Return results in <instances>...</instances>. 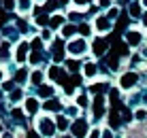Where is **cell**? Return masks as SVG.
<instances>
[{
    "label": "cell",
    "instance_id": "6da1fadb",
    "mask_svg": "<svg viewBox=\"0 0 147 138\" xmlns=\"http://www.w3.org/2000/svg\"><path fill=\"white\" fill-rule=\"evenodd\" d=\"M88 134H90L88 119H83V117H77V119L73 121V125H70V136H73V138H85Z\"/></svg>",
    "mask_w": 147,
    "mask_h": 138
},
{
    "label": "cell",
    "instance_id": "7a4b0ae2",
    "mask_svg": "<svg viewBox=\"0 0 147 138\" xmlns=\"http://www.w3.org/2000/svg\"><path fill=\"white\" fill-rule=\"evenodd\" d=\"M66 51H68V55H73V58H81V55L88 51V43H85V38H75V40H70L66 45Z\"/></svg>",
    "mask_w": 147,
    "mask_h": 138
},
{
    "label": "cell",
    "instance_id": "3957f363",
    "mask_svg": "<svg viewBox=\"0 0 147 138\" xmlns=\"http://www.w3.org/2000/svg\"><path fill=\"white\" fill-rule=\"evenodd\" d=\"M38 132H40V136H47V138L55 136V132H58L55 121H51L49 117H40L38 119Z\"/></svg>",
    "mask_w": 147,
    "mask_h": 138
},
{
    "label": "cell",
    "instance_id": "277c9868",
    "mask_svg": "<svg viewBox=\"0 0 147 138\" xmlns=\"http://www.w3.org/2000/svg\"><path fill=\"white\" fill-rule=\"evenodd\" d=\"M105 113H107V100H105L102 94H96V98H94V119L96 121L102 119Z\"/></svg>",
    "mask_w": 147,
    "mask_h": 138
},
{
    "label": "cell",
    "instance_id": "5b68a950",
    "mask_svg": "<svg viewBox=\"0 0 147 138\" xmlns=\"http://www.w3.org/2000/svg\"><path fill=\"white\" fill-rule=\"evenodd\" d=\"M119 85L121 89H132L134 85H139V74L136 72H124L119 79Z\"/></svg>",
    "mask_w": 147,
    "mask_h": 138
},
{
    "label": "cell",
    "instance_id": "8992f818",
    "mask_svg": "<svg viewBox=\"0 0 147 138\" xmlns=\"http://www.w3.org/2000/svg\"><path fill=\"white\" fill-rule=\"evenodd\" d=\"M94 25H96V30H98V32H111V28H113V21H111L107 15H100V17H96Z\"/></svg>",
    "mask_w": 147,
    "mask_h": 138
},
{
    "label": "cell",
    "instance_id": "52a82bcc",
    "mask_svg": "<svg viewBox=\"0 0 147 138\" xmlns=\"http://www.w3.org/2000/svg\"><path fill=\"white\" fill-rule=\"evenodd\" d=\"M124 38H126V43H128L130 47H136V45H141V40H143V34H141L139 30H126Z\"/></svg>",
    "mask_w": 147,
    "mask_h": 138
},
{
    "label": "cell",
    "instance_id": "ba28073f",
    "mask_svg": "<svg viewBox=\"0 0 147 138\" xmlns=\"http://www.w3.org/2000/svg\"><path fill=\"white\" fill-rule=\"evenodd\" d=\"M28 51H30V45H28V43H19L17 51H15V60H17V64H24V62H26Z\"/></svg>",
    "mask_w": 147,
    "mask_h": 138
},
{
    "label": "cell",
    "instance_id": "9c48e42d",
    "mask_svg": "<svg viewBox=\"0 0 147 138\" xmlns=\"http://www.w3.org/2000/svg\"><path fill=\"white\" fill-rule=\"evenodd\" d=\"M92 49H94L96 55H105V53H107V49H109V40L107 38H96Z\"/></svg>",
    "mask_w": 147,
    "mask_h": 138
},
{
    "label": "cell",
    "instance_id": "30bf717a",
    "mask_svg": "<svg viewBox=\"0 0 147 138\" xmlns=\"http://www.w3.org/2000/svg\"><path fill=\"white\" fill-rule=\"evenodd\" d=\"M64 51H66V49H64V43H62V40H53V60H55V62H62V60H64Z\"/></svg>",
    "mask_w": 147,
    "mask_h": 138
},
{
    "label": "cell",
    "instance_id": "8fae6325",
    "mask_svg": "<svg viewBox=\"0 0 147 138\" xmlns=\"http://www.w3.org/2000/svg\"><path fill=\"white\" fill-rule=\"evenodd\" d=\"M24 109H26V113H28V115H36V113H38V109H40L38 98H28V100H26V104H24Z\"/></svg>",
    "mask_w": 147,
    "mask_h": 138
},
{
    "label": "cell",
    "instance_id": "7c38bea8",
    "mask_svg": "<svg viewBox=\"0 0 147 138\" xmlns=\"http://www.w3.org/2000/svg\"><path fill=\"white\" fill-rule=\"evenodd\" d=\"M83 68V76H88V79H94L96 74H98V66H96L94 62H85V66H81Z\"/></svg>",
    "mask_w": 147,
    "mask_h": 138
},
{
    "label": "cell",
    "instance_id": "4fadbf2b",
    "mask_svg": "<svg viewBox=\"0 0 147 138\" xmlns=\"http://www.w3.org/2000/svg\"><path fill=\"white\" fill-rule=\"evenodd\" d=\"M43 109L51 111V113H58V111L62 109V104H60V100H55V98H47V102L43 104Z\"/></svg>",
    "mask_w": 147,
    "mask_h": 138
},
{
    "label": "cell",
    "instance_id": "5bb4252c",
    "mask_svg": "<svg viewBox=\"0 0 147 138\" xmlns=\"http://www.w3.org/2000/svg\"><path fill=\"white\" fill-rule=\"evenodd\" d=\"M2 34H4L9 40H17V38H19V30L13 28V25H4V28H2Z\"/></svg>",
    "mask_w": 147,
    "mask_h": 138
},
{
    "label": "cell",
    "instance_id": "9a60e30c",
    "mask_svg": "<svg viewBox=\"0 0 147 138\" xmlns=\"http://www.w3.org/2000/svg\"><path fill=\"white\" fill-rule=\"evenodd\" d=\"M141 7H143L141 2H130V7H128L130 19H139V17H143V15H141Z\"/></svg>",
    "mask_w": 147,
    "mask_h": 138
},
{
    "label": "cell",
    "instance_id": "2e32d148",
    "mask_svg": "<svg viewBox=\"0 0 147 138\" xmlns=\"http://www.w3.org/2000/svg\"><path fill=\"white\" fill-rule=\"evenodd\" d=\"M36 94L40 96V98H51L53 96V85H38Z\"/></svg>",
    "mask_w": 147,
    "mask_h": 138
},
{
    "label": "cell",
    "instance_id": "e0dca14e",
    "mask_svg": "<svg viewBox=\"0 0 147 138\" xmlns=\"http://www.w3.org/2000/svg\"><path fill=\"white\" fill-rule=\"evenodd\" d=\"M55 127H58V132H66L68 130V119L64 115H58L55 117Z\"/></svg>",
    "mask_w": 147,
    "mask_h": 138
},
{
    "label": "cell",
    "instance_id": "ac0fdd59",
    "mask_svg": "<svg viewBox=\"0 0 147 138\" xmlns=\"http://www.w3.org/2000/svg\"><path fill=\"white\" fill-rule=\"evenodd\" d=\"M77 32H79V28H75V25H70V23L62 25V36H64V38L73 36V34H77Z\"/></svg>",
    "mask_w": 147,
    "mask_h": 138
},
{
    "label": "cell",
    "instance_id": "d6986e66",
    "mask_svg": "<svg viewBox=\"0 0 147 138\" xmlns=\"http://www.w3.org/2000/svg\"><path fill=\"white\" fill-rule=\"evenodd\" d=\"M26 79H28V70L26 68H19L17 72H15V83H26Z\"/></svg>",
    "mask_w": 147,
    "mask_h": 138
},
{
    "label": "cell",
    "instance_id": "ffe728a7",
    "mask_svg": "<svg viewBox=\"0 0 147 138\" xmlns=\"http://www.w3.org/2000/svg\"><path fill=\"white\" fill-rule=\"evenodd\" d=\"M109 121H111V127H113V130H117V127L121 125V121H119V115H117V106H115V111L111 113Z\"/></svg>",
    "mask_w": 147,
    "mask_h": 138
},
{
    "label": "cell",
    "instance_id": "44dd1931",
    "mask_svg": "<svg viewBox=\"0 0 147 138\" xmlns=\"http://www.w3.org/2000/svg\"><path fill=\"white\" fill-rule=\"evenodd\" d=\"M30 81H32L34 87H38V85L43 83V72H40V70H34V72L30 74Z\"/></svg>",
    "mask_w": 147,
    "mask_h": 138
},
{
    "label": "cell",
    "instance_id": "7402d4cb",
    "mask_svg": "<svg viewBox=\"0 0 147 138\" xmlns=\"http://www.w3.org/2000/svg\"><path fill=\"white\" fill-rule=\"evenodd\" d=\"M49 25H51V30H53V28H60V25H64V15H53V17L49 19Z\"/></svg>",
    "mask_w": 147,
    "mask_h": 138
},
{
    "label": "cell",
    "instance_id": "603a6c76",
    "mask_svg": "<svg viewBox=\"0 0 147 138\" xmlns=\"http://www.w3.org/2000/svg\"><path fill=\"white\" fill-rule=\"evenodd\" d=\"M17 9L22 13H28L32 9V0H17Z\"/></svg>",
    "mask_w": 147,
    "mask_h": 138
},
{
    "label": "cell",
    "instance_id": "cb8c5ba5",
    "mask_svg": "<svg viewBox=\"0 0 147 138\" xmlns=\"http://www.w3.org/2000/svg\"><path fill=\"white\" fill-rule=\"evenodd\" d=\"M24 98V91L22 89H11V96H9V100H11V102H19V100H22Z\"/></svg>",
    "mask_w": 147,
    "mask_h": 138
},
{
    "label": "cell",
    "instance_id": "d4e9b609",
    "mask_svg": "<svg viewBox=\"0 0 147 138\" xmlns=\"http://www.w3.org/2000/svg\"><path fill=\"white\" fill-rule=\"evenodd\" d=\"M34 21H36V25H43V28H45V25H49V15L47 13H40Z\"/></svg>",
    "mask_w": 147,
    "mask_h": 138
},
{
    "label": "cell",
    "instance_id": "484cf974",
    "mask_svg": "<svg viewBox=\"0 0 147 138\" xmlns=\"http://www.w3.org/2000/svg\"><path fill=\"white\" fill-rule=\"evenodd\" d=\"M77 106H79V109H88V106H90V100H88V96H85V94H81L77 98Z\"/></svg>",
    "mask_w": 147,
    "mask_h": 138
},
{
    "label": "cell",
    "instance_id": "4316f807",
    "mask_svg": "<svg viewBox=\"0 0 147 138\" xmlns=\"http://www.w3.org/2000/svg\"><path fill=\"white\" fill-rule=\"evenodd\" d=\"M58 7H60V2L58 0H47V2H45V11H58Z\"/></svg>",
    "mask_w": 147,
    "mask_h": 138
},
{
    "label": "cell",
    "instance_id": "83f0119b",
    "mask_svg": "<svg viewBox=\"0 0 147 138\" xmlns=\"http://www.w3.org/2000/svg\"><path fill=\"white\" fill-rule=\"evenodd\" d=\"M11 58V53H9V43L0 45V60H9Z\"/></svg>",
    "mask_w": 147,
    "mask_h": 138
},
{
    "label": "cell",
    "instance_id": "f1b7e54d",
    "mask_svg": "<svg viewBox=\"0 0 147 138\" xmlns=\"http://www.w3.org/2000/svg\"><path fill=\"white\" fill-rule=\"evenodd\" d=\"M2 7L4 11H13V9H17V0H2Z\"/></svg>",
    "mask_w": 147,
    "mask_h": 138
},
{
    "label": "cell",
    "instance_id": "f546056e",
    "mask_svg": "<svg viewBox=\"0 0 147 138\" xmlns=\"http://www.w3.org/2000/svg\"><path fill=\"white\" fill-rule=\"evenodd\" d=\"M117 15H119V9L117 7H111V9H107V17L113 21V19H117Z\"/></svg>",
    "mask_w": 147,
    "mask_h": 138
},
{
    "label": "cell",
    "instance_id": "4dcf8cb0",
    "mask_svg": "<svg viewBox=\"0 0 147 138\" xmlns=\"http://www.w3.org/2000/svg\"><path fill=\"white\" fill-rule=\"evenodd\" d=\"M30 47H32V51H43V38H34Z\"/></svg>",
    "mask_w": 147,
    "mask_h": 138
},
{
    "label": "cell",
    "instance_id": "1f68e13d",
    "mask_svg": "<svg viewBox=\"0 0 147 138\" xmlns=\"http://www.w3.org/2000/svg\"><path fill=\"white\" fill-rule=\"evenodd\" d=\"M83 17H85V15H81V13H70V15H68V19H70L73 23H79V21H83Z\"/></svg>",
    "mask_w": 147,
    "mask_h": 138
},
{
    "label": "cell",
    "instance_id": "d6a6232c",
    "mask_svg": "<svg viewBox=\"0 0 147 138\" xmlns=\"http://www.w3.org/2000/svg\"><path fill=\"white\" fill-rule=\"evenodd\" d=\"M90 32H92V25H88V23H81V25H79V34L90 36Z\"/></svg>",
    "mask_w": 147,
    "mask_h": 138
},
{
    "label": "cell",
    "instance_id": "836d02e7",
    "mask_svg": "<svg viewBox=\"0 0 147 138\" xmlns=\"http://www.w3.org/2000/svg\"><path fill=\"white\" fill-rule=\"evenodd\" d=\"M77 68H79V64L75 62V60H66V70H70V72H75Z\"/></svg>",
    "mask_w": 147,
    "mask_h": 138
},
{
    "label": "cell",
    "instance_id": "e575fe53",
    "mask_svg": "<svg viewBox=\"0 0 147 138\" xmlns=\"http://www.w3.org/2000/svg\"><path fill=\"white\" fill-rule=\"evenodd\" d=\"M17 28L22 30V34H28L30 32V28H28V23H24L22 19H17Z\"/></svg>",
    "mask_w": 147,
    "mask_h": 138
},
{
    "label": "cell",
    "instance_id": "d590c367",
    "mask_svg": "<svg viewBox=\"0 0 147 138\" xmlns=\"http://www.w3.org/2000/svg\"><path fill=\"white\" fill-rule=\"evenodd\" d=\"M111 2H113V0H98V7L102 9V11H107V9H111Z\"/></svg>",
    "mask_w": 147,
    "mask_h": 138
},
{
    "label": "cell",
    "instance_id": "8d00e7d4",
    "mask_svg": "<svg viewBox=\"0 0 147 138\" xmlns=\"http://www.w3.org/2000/svg\"><path fill=\"white\" fill-rule=\"evenodd\" d=\"M145 117H147V113H145L143 109H139V111H136V113H134V119H136V121H143Z\"/></svg>",
    "mask_w": 147,
    "mask_h": 138
},
{
    "label": "cell",
    "instance_id": "74e56055",
    "mask_svg": "<svg viewBox=\"0 0 147 138\" xmlns=\"http://www.w3.org/2000/svg\"><path fill=\"white\" fill-rule=\"evenodd\" d=\"M40 38H43V40H49V38H51V30H47V28H45L43 32H40Z\"/></svg>",
    "mask_w": 147,
    "mask_h": 138
},
{
    "label": "cell",
    "instance_id": "f35d334b",
    "mask_svg": "<svg viewBox=\"0 0 147 138\" xmlns=\"http://www.w3.org/2000/svg\"><path fill=\"white\" fill-rule=\"evenodd\" d=\"M77 109H79V106H68V109H66V115L75 117V115H77Z\"/></svg>",
    "mask_w": 147,
    "mask_h": 138
},
{
    "label": "cell",
    "instance_id": "ab89813d",
    "mask_svg": "<svg viewBox=\"0 0 147 138\" xmlns=\"http://www.w3.org/2000/svg\"><path fill=\"white\" fill-rule=\"evenodd\" d=\"M2 87L7 91H11V89H15V83H13V81H7V83H2Z\"/></svg>",
    "mask_w": 147,
    "mask_h": 138
},
{
    "label": "cell",
    "instance_id": "60d3db41",
    "mask_svg": "<svg viewBox=\"0 0 147 138\" xmlns=\"http://www.w3.org/2000/svg\"><path fill=\"white\" fill-rule=\"evenodd\" d=\"M100 138H113V130H105V132H100Z\"/></svg>",
    "mask_w": 147,
    "mask_h": 138
},
{
    "label": "cell",
    "instance_id": "b9f144b4",
    "mask_svg": "<svg viewBox=\"0 0 147 138\" xmlns=\"http://www.w3.org/2000/svg\"><path fill=\"white\" fill-rule=\"evenodd\" d=\"M88 138H100V132H98V130H92V132L88 134Z\"/></svg>",
    "mask_w": 147,
    "mask_h": 138
},
{
    "label": "cell",
    "instance_id": "7bdbcfd3",
    "mask_svg": "<svg viewBox=\"0 0 147 138\" xmlns=\"http://www.w3.org/2000/svg\"><path fill=\"white\" fill-rule=\"evenodd\" d=\"M75 2H77V4H79V7H88V4H90V2H92V0H75Z\"/></svg>",
    "mask_w": 147,
    "mask_h": 138
},
{
    "label": "cell",
    "instance_id": "ee69618b",
    "mask_svg": "<svg viewBox=\"0 0 147 138\" xmlns=\"http://www.w3.org/2000/svg\"><path fill=\"white\" fill-rule=\"evenodd\" d=\"M28 138H40V132H36V130H34V132H30Z\"/></svg>",
    "mask_w": 147,
    "mask_h": 138
},
{
    "label": "cell",
    "instance_id": "f6af8a7d",
    "mask_svg": "<svg viewBox=\"0 0 147 138\" xmlns=\"http://www.w3.org/2000/svg\"><path fill=\"white\" fill-rule=\"evenodd\" d=\"M141 19H143V23L147 25V13H145V15H143V17H141Z\"/></svg>",
    "mask_w": 147,
    "mask_h": 138
},
{
    "label": "cell",
    "instance_id": "bcb514c9",
    "mask_svg": "<svg viewBox=\"0 0 147 138\" xmlns=\"http://www.w3.org/2000/svg\"><path fill=\"white\" fill-rule=\"evenodd\" d=\"M2 81H4V72L0 70V83H2Z\"/></svg>",
    "mask_w": 147,
    "mask_h": 138
},
{
    "label": "cell",
    "instance_id": "7dc6e473",
    "mask_svg": "<svg viewBox=\"0 0 147 138\" xmlns=\"http://www.w3.org/2000/svg\"><path fill=\"white\" fill-rule=\"evenodd\" d=\"M143 58H145V60H147V47H145V49H143Z\"/></svg>",
    "mask_w": 147,
    "mask_h": 138
},
{
    "label": "cell",
    "instance_id": "c3c4849f",
    "mask_svg": "<svg viewBox=\"0 0 147 138\" xmlns=\"http://www.w3.org/2000/svg\"><path fill=\"white\" fill-rule=\"evenodd\" d=\"M70 2V0H60V4H68Z\"/></svg>",
    "mask_w": 147,
    "mask_h": 138
},
{
    "label": "cell",
    "instance_id": "681fc988",
    "mask_svg": "<svg viewBox=\"0 0 147 138\" xmlns=\"http://www.w3.org/2000/svg\"><path fill=\"white\" fill-rule=\"evenodd\" d=\"M141 4H143V7L147 9V0H141Z\"/></svg>",
    "mask_w": 147,
    "mask_h": 138
},
{
    "label": "cell",
    "instance_id": "f907efd6",
    "mask_svg": "<svg viewBox=\"0 0 147 138\" xmlns=\"http://www.w3.org/2000/svg\"><path fill=\"white\" fill-rule=\"evenodd\" d=\"M119 2H124V0H119Z\"/></svg>",
    "mask_w": 147,
    "mask_h": 138
}]
</instances>
